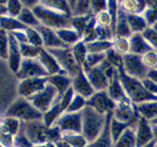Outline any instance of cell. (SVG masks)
Returning a JSON list of instances; mask_svg holds the SVG:
<instances>
[{
	"label": "cell",
	"instance_id": "cell-49",
	"mask_svg": "<svg viewBox=\"0 0 157 147\" xmlns=\"http://www.w3.org/2000/svg\"><path fill=\"white\" fill-rule=\"evenodd\" d=\"M142 35L154 50L157 51V32L156 31L153 30L151 27H148L143 32Z\"/></svg>",
	"mask_w": 157,
	"mask_h": 147
},
{
	"label": "cell",
	"instance_id": "cell-35",
	"mask_svg": "<svg viewBox=\"0 0 157 147\" xmlns=\"http://www.w3.org/2000/svg\"><path fill=\"white\" fill-rule=\"evenodd\" d=\"M93 16H94V14H90L85 16L71 17V27L76 31L81 38L87 24Z\"/></svg>",
	"mask_w": 157,
	"mask_h": 147
},
{
	"label": "cell",
	"instance_id": "cell-54",
	"mask_svg": "<svg viewBox=\"0 0 157 147\" xmlns=\"http://www.w3.org/2000/svg\"><path fill=\"white\" fill-rule=\"evenodd\" d=\"M147 77L157 83V69H150L148 72V74H147Z\"/></svg>",
	"mask_w": 157,
	"mask_h": 147
},
{
	"label": "cell",
	"instance_id": "cell-52",
	"mask_svg": "<svg viewBox=\"0 0 157 147\" xmlns=\"http://www.w3.org/2000/svg\"><path fill=\"white\" fill-rule=\"evenodd\" d=\"M22 8L23 6L21 4V2H9V6H8V10H9V14H10V16L17 18L20 14V12H21Z\"/></svg>",
	"mask_w": 157,
	"mask_h": 147
},
{
	"label": "cell",
	"instance_id": "cell-47",
	"mask_svg": "<svg viewBox=\"0 0 157 147\" xmlns=\"http://www.w3.org/2000/svg\"><path fill=\"white\" fill-rule=\"evenodd\" d=\"M142 59L147 67L150 69L155 68L157 65V51L152 50L142 55Z\"/></svg>",
	"mask_w": 157,
	"mask_h": 147
},
{
	"label": "cell",
	"instance_id": "cell-48",
	"mask_svg": "<svg viewBox=\"0 0 157 147\" xmlns=\"http://www.w3.org/2000/svg\"><path fill=\"white\" fill-rule=\"evenodd\" d=\"M95 20L98 25L102 27H109L111 28V19L108 11H103L94 15Z\"/></svg>",
	"mask_w": 157,
	"mask_h": 147
},
{
	"label": "cell",
	"instance_id": "cell-53",
	"mask_svg": "<svg viewBox=\"0 0 157 147\" xmlns=\"http://www.w3.org/2000/svg\"><path fill=\"white\" fill-rule=\"evenodd\" d=\"M141 81H142L143 84L144 85L145 88L147 90V91L150 92L152 94L156 95L157 96V83L152 81L151 79H150L148 77L144 78Z\"/></svg>",
	"mask_w": 157,
	"mask_h": 147
},
{
	"label": "cell",
	"instance_id": "cell-36",
	"mask_svg": "<svg viewBox=\"0 0 157 147\" xmlns=\"http://www.w3.org/2000/svg\"><path fill=\"white\" fill-rule=\"evenodd\" d=\"M41 4L65 13L71 16V9L68 0H39Z\"/></svg>",
	"mask_w": 157,
	"mask_h": 147
},
{
	"label": "cell",
	"instance_id": "cell-20",
	"mask_svg": "<svg viewBox=\"0 0 157 147\" xmlns=\"http://www.w3.org/2000/svg\"><path fill=\"white\" fill-rule=\"evenodd\" d=\"M38 60L40 61L46 71L49 74V75L56 74L60 73H65L64 70L61 69L60 65L58 64V61L55 58V57L48 51L47 49L42 47L41 50L39 55L38 56ZM66 74V73H65Z\"/></svg>",
	"mask_w": 157,
	"mask_h": 147
},
{
	"label": "cell",
	"instance_id": "cell-61",
	"mask_svg": "<svg viewBox=\"0 0 157 147\" xmlns=\"http://www.w3.org/2000/svg\"><path fill=\"white\" fill-rule=\"evenodd\" d=\"M155 147H157V143H156V146H155Z\"/></svg>",
	"mask_w": 157,
	"mask_h": 147
},
{
	"label": "cell",
	"instance_id": "cell-22",
	"mask_svg": "<svg viewBox=\"0 0 157 147\" xmlns=\"http://www.w3.org/2000/svg\"><path fill=\"white\" fill-rule=\"evenodd\" d=\"M130 41V53L138 55H144L147 52L154 50L150 45L142 33H135L129 38Z\"/></svg>",
	"mask_w": 157,
	"mask_h": 147
},
{
	"label": "cell",
	"instance_id": "cell-33",
	"mask_svg": "<svg viewBox=\"0 0 157 147\" xmlns=\"http://www.w3.org/2000/svg\"><path fill=\"white\" fill-rule=\"evenodd\" d=\"M17 18H18L22 24H24L25 25L27 26V27L35 28L36 27V26L41 24V23L39 22L38 18H36L35 15L34 14L32 9L27 7H24V6H23L21 12H20V14L18 15V16L17 17Z\"/></svg>",
	"mask_w": 157,
	"mask_h": 147
},
{
	"label": "cell",
	"instance_id": "cell-6",
	"mask_svg": "<svg viewBox=\"0 0 157 147\" xmlns=\"http://www.w3.org/2000/svg\"><path fill=\"white\" fill-rule=\"evenodd\" d=\"M45 49L55 57L60 67L67 75L73 78L79 73L81 67L75 60L71 47Z\"/></svg>",
	"mask_w": 157,
	"mask_h": 147
},
{
	"label": "cell",
	"instance_id": "cell-1",
	"mask_svg": "<svg viewBox=\"0 0 157 147\" xmlns=\"http://www.w3.org/2000/svg\"><path fill=\"white\" fill-rule=\"evenodd\" d=\"M107 115L101 114L87 105L81 110V134L88 143L101 134L107 120Z\"/></svg>",
	"mask_w": 157,
	"mask_h": 147
},
{
	"label": "cell",
	"instance_id": "cell-13",
	"mask_svg": "<svg viewBox=\"0 0 157 147\" xmlns=\"http://www.w3.org/2000/svg\"><path fill=\"white\" fill-rule=\"evenodd\" d=\"M53 125L57 126L61 133H81V111L76 113L64 112L58 118Z\"/></svg>",
	"mask_w": 157,
	"mask_h": 147
},
{
	"label": "cell",
	"instance_id": "cell-7",
	"mask_svg": "<svg viewBox=\"0 0 157 147\" xmlns=\"http://www.w3.org/2000/svg\"><path fill=\"white\" fill-rule=\"evenodd\" d=\"M59 95L56 88L48 82L44 89L28 98V100L37 110L44 114L55 104Z\"/></svg>",
	"mask_w": 157,
	"mask_h": 147
},
{
	"label": "cell",
	"instance_id": "cell-42",
	"mask_svg": "<svg viewBox=\"0 0 157 147\" xmlns=\"http://www.w3.org/2000/svg\"><path fill=\"white\" fill-rule=\"evenodd\" d=\"M113 48L117 52L121 54L123 56L130 53V41H129V38L115 37L113 39Z\"/></svg>",
	"mask_w": 157,
	"mask_h": 147
},
{
	"label": "cell",
	"instance_id": "cell-27",
	"mask_svg": "<svg viewBox=\"0 0 157 147\" xmlns=\"http://www.w3.org/2000/svg\"><path fill=\"white\" fill-rule=\"evenodd\" d=\"M118 6L121 9L127 14L143 15L147 6V1H136V0H125L118 1Z\"/></svg>",
	"mask_w": 157,
	"mask_h": 147
},
{
	"label": "cell",
	"instance_id": "cell-5",
	"mask_svg": "<svg viewBox=\"0 0 157 147\" xmlns=\"http://www.w3.org/2000/svg\"><path fill=\"white\" fill-rule=\"evenodd\" d=\"M20 130L33 145H43L48 142V130L42 119L21 122Z\"/></svg>",
	"mask_w": 157,
	"mask_h": 147
},
{
	"label": "cell",
	"instance_id": "cell-9",
	"mask_svg": "<svg viewBox=\"0 0 157 147\" xmlns=\"http://www.w3.org/2000/svg\"><path fill=\"white\" fill-rule=\"evenodd\" d=\"M19 81L30 78L47 77L49 74L40 63L38 58H22L18 72L15 74Z\"/></svg>",
	"mask_w": 157,
	"mask_h": 147
},
{
	"label": "cell",
	"instance_id": "cell-24",
	"mask_svg": "<svg viewBox=\"0 0 157 147\" xmlns=\"http://www.w3.org/2000/svg\"><path fill=\"white\" fill-rule=\"evenodd\" d=\"M132 35H133V32L129 25L127 14L119 8L116 29H115V37L130 38Z\"/></svg>",
	"mask_w": 157,
	"mask_h": 147
},
{
	"label": "cell",
	"instance_id": "cell-23",
	"mask_svg": "<svg viewBox=\"0 0 157 147\" xmlns=\"http://www.w3.org/2000/svg\"><path fill=\"white\" fill-rule=\"evenodd\" d=\"M72 81L73 78L65 73L56 74L48 77V82L54 86L61 95L71 87Z\"/></svg>",
	"mask_w": 157,
	"mask_h": 147
},
{
	"label": "cell",
	"instance_id": "cell-29",
	"mask_svg": "<svg viewBox=\"0 0 157 147\" xmlns=\"http://www.w3.org/2000/svg\"><path fill=\"white\" fill-rule=\"evenodd\" d=\"M55 32L58 38L68 47H71L73 44L81 40L79 34L72 28H64L55 30Z\"/></svg>",
	"mask_w": 157,
	"mask_h": 147
},
{
	"label": "cell",
	"instance_id": "cell-60",
	"mask_svg": "<svg viewBox=\"0 0 157 147\" xmlns=\"http://www.w3.org/2000/svg\"><path fill=\"white\" fill-rule=\"evenodd\" d=\"M155 69H157V65L156 66V67H155Z\"/></svg>",
	"mask_w": 157,
	"mask_h": 147
},
{
	"label": "cell",
	"instance_id": "cell-44",
	"mask_svg": "<svg viewBox=\"0 0 157 147\" xmlns=\"http://www.w3.org/2000/svg\"><path fill=\"white\" fill-rule=\"evenodd\" d=\"M106 59V52L104 53H88L83 66L94 67L99 65ZM82 66V67H83Z\"/></svg>",
	"mask_w": 157,
	"mask_h": 147
},
{
	"label": "cell",
	"instance_id": "cell-15",
	"mask_svg": "<svg viewBox=\"0 0 157 147\" xmlns=\"http://www.w3.org/2000/svg\"><path fill=\"white\" fill-rule=\"evenodd\" d=\"M154 139L152 124L140 116L136 125V147L144 146Z\"/></svg>",
	"mask_w": 157,
	"mask_h": 147
},
{
	"label": "cell",
	"instance_id": "cell-39",
	"mask_svg": "<svg viewBox=\"0 0 157 147\" xmlns=\"http://www.w3.org/2000/svg\"><path fill=\"white\" fill-rule=\"evenodd\" d=\"M96 20H95L94 16H93L87 24V27L81 36V41H84L85 44L98 40L96 31Z\"/></svg>",
	"mask_w": 157,
	"mask_h": 147
},
{
	"label": "cell",
	"instance_id": "cell-17",
	"mask_svg": "<svg viewBox=\"0 0 157 147\" xmlns=\"http://www.w3.org/2000/svg\"><path fill=\"white\" fill-rule=\"evenodd\" d=\"M41 35L43 41V47L44 48H55V47H68L66 45L57 35L54 29L48 28L46 26L39 24L35 27Z\"/></svg>",
	"mask_w": 157,
	"mask_h": 147
},
{
	"label": "cell",
	"instance_id": "cell-37",
	"mask_svg": "<svg viewBox=\"0 0 157 147\" xmlns=\"http://www.w3.org/2000/svg\"><path fill=\"white\" fill-rule=\"evenodd\" d=\"M149 27L157 21V1H147V6L143 13Z\"/></svg>",
	"mask_w": 157,
	"mask_h": 147
},
{
	"label": "cell",
	"instance_id": "cell-43",
	"mask_svg": "<svg viewBox=\"0 0 157 147\" xmlns=\"http://www.w3.org/2000/svg\"><path fill=\"white\" fill-rule=\"evenodd\" d=\"M118 1H107V11L110 14V19H111V30L113 32V38L115 37V29H116V24L117 21L118 16Z\"/></svg>",
	"mask_w": 157,
	"mask_h": 147
},
{
	"label": "cell",
	"instance_id": "cell-11",
	"mask_svg": "<svg viewBox=\"0 0 157 147\" xmlns=\"http://www.w3.org/2000/svg\"><path fill=\"white\" fill-rule=\"evenodd\" d=\"M113 117L122 123L135 125L140 116L137 113L134 104L130 100L117 103L113 111Z\"/></svg>",
	"mask_w": 157,
	"mask_h": 147
},
{
	"label": "cell",
	"instance_id": "cell-38",
	"mask_svg": "<svg viewBox=\"0 0 157 147\" xmlns=\"http://www.w3.org/2000/svg\"><path fill=\"white\" fill-rule=\"evenodd\" d=\"M130 126L132 125L117 120L116 119H114V118L112 116L110 125V131L113 143L117 140V139L120 137V136L122 134L123 132H124L127 127Z\"/></svg>",
	"mask_w": 157,
	"mask_h": 147
},
{
	"label": "cell",
	"instance_id": "cell-46",
	"mask_svg": "<svg viewBox=\"0 0 157 147\" xmlns=\"http://www.w3.org/2000/svg\"><path fill=\"white\" fill-rule=\"evenodd\" d=\"M25 32L29 44L38 47H43L42 38L35 28L27 27L25 28Z\"/></svg>",
	"mask_w": 157,
	"mask_h": 147
},
{
	"label": "cell",
	"instance_id": "cell-58",
	"mask_svg": "<svg viewBox=\"0 0 157 147\" xmlns=\"http://www.w3.org/2000/svg\"><path fill=\"white\" fill-rule=\"evenodd\" d=\"M151 28L153 29V30L156 31V32H157V21L156 23H154V24H153V25L151 26Z\"/></svg>",
	"mask_w": 157,
	"mask_h": 147
},
{
	"label": "cell",
	"instance_id": "cell-12",
	"mask_svg": "<svg viewBox=\"0 0 157 147\" xmlns=\"http://www.w3.org/2000/svg\"><path fill=\"white\" fill-rule=\"evenodd\" d=\"M86 105L104 115L113 112L116 107V104L110 97L107 90L95 92L86 100Z\"/></svg>",
	"mask_w": 157,
	"mask_h": 147
},
{
	"label": "cell",
	"instance_id": "cell-8",
	"mask_svg": "<svg viewBox=\"0 0 157 147\" xmlns=\"http://www.w3.org/2000/svg\"><path fill=\"white\" fill-rule=\"evenodd\" d=\"M123 58V69L126 74L140 81L147 77V74L150 69L145 65L141 55L128 53L124 55Z\"/></svg>",
	"mask_w": 157,
	"mask_h": 147
},
{
	"label": "cell",
	"instance_id": "cell-18",
	"mask_svg": "<svg viewBox=\"0 0 157 147\" xmlns=\"http://www.w3.org/2000/svg\"><path fill=\"white\" fill-rule=\"evenodd\" d=\"M9 64L11 70L16 74L21 65L22 56L21 55L19 42L12 33L9 34Z\"/></svg>",
	"mask_w": 157,
	"mask_h": 147
},
{
	"label": "cell",
	"instance_id": "cell-28",
	"mask_svg": "<svg viewBox=\"0 0 157 147\" xmlns=\"http://www.w3.org/2000/svg\"><path fill=\"white\" fill-rule=\"evenodd\" d=\"M134 105L136 111L141 117H144L150 122L157 118V100L149 101Z\"/></svg>",
	"mask_w": 157,
	"mask_h": 147
},
{
	"label": "cell",
	"instance_id": "cell-32",
	"mask_svg": "<svg viewBox=\"0 0 157 147\" xmlns=\"http://www.w3.org/2000/svg\"><path fill=\"white\" fill-rule=\"evenodd\" d=\"M61 139L72 147H86L88 142L81 133H61Z\"/></svg>",
	"mask_w": 157,
	"mask_h": 147
},
{
	"label": "cell",
	"instance_id": "cell-4",
	"mask_svg": "<svg viewBox=\"0 0 157 147\" xmlns=\"http://www.w3.org/2000/svg\"><path fill=\"white\" fill-rule=\"evenodd\" d=\"M6 115L17 118L21 122L43 119V113L37 110L29 100L21 96H18L12 101Z\"/></svg>",
	"mask_w": 157,
	"mask_h": 147
},
{
	"label": "cell",
	"instance_id": "cell-50",
	"mask_svg": "<svg viewBox=\"0 0 157 147\" xmlns=\"http://www.w3.org/2000/svg\"><path fill=\"white\" fill-rule=\"evenodd\" d=\"M61 139V132L57 126H52L48 127V141L55 143Z\"/></svg>",
	"mask_w": 157,
	"mask_h": 147
},
{
	"label": "cell",
	"instance_id": "cell-10",
	"mask_svg": "<svg viewBox=\"0 0 157 147\" xmlns=\"http://www.w3.org/2000/svg\"><path fill=\"white\" fill-rule=\"evenodd\" d=\"M81 68L88 78L95 91L107 90L110 84V80L105 73L104 61L96 67H87L83 66Z\"/></svg>",
	"mask_w": 157,
	"mask_h": 147
},
{
	"label": "cell",
	"instance_id": "cell-34",
	"mask_svg": "<svg viewBox=\"0 0 157 147\" xmlns=\"http://www.w3.org/2000/svg\"><path fill=\"white\" fill-rule=\"evenodd\" d=\"M71 48L72 53H73V55L76 61L79 64L80 67H82L83 64H84V61H85L86 57L88 54L87 47H86V44L81 40L78 42L73 44L71 47Z\"/></svg>",
	"mask_w": 157,
	"mask_h": 147
},
{
	"label": "cell",
	"instance_id": "cell-2",
	"mask_svg": "<svg viewBox=\"0 0 157 147\" xmlns=\"http://www.w3.org/2000/svg\"><path fill=\"white\" fill-rule=\"evenodd\" d=\"M34 14L42 25L58 30L71 27V16L41 4L39 1L32 9Z\"/></svg>",
	"mask_w": 157,
	"mask_h": 147
},
{
	"label": "cell",
	"instance_id": "cell-41",
	"mask_svg": "<svg viewBox=\"0 0 157 147\" xmlns=\"http://www.w3.org/2000/svg\"><path fill=\"white\" fill-rule=\"evenodd\" d=\"M106 60L112 66L116 67L119 70L123 68V66H124V58H123V55L117 52L113 47L106 51Z\"/></svg>",
	"mask_w": 157,
	"mask_h": 147
},
{
	"label": "cell",
	"instance_id": "cell-57",
	"mask_svg": "<svg viewBox=\"0 0 157 147\" xmlns=\"http://www.w3.org/2000/svg\"><path fill=\"white\" fill-rule=\"evenodd\" d=\"M152 128H153L154 138L157 140V125H153V124H152Z\"/></svg>",
	"mask_w": 157,
	"mask_h": 147
},
{
	"label": "cell",
	"instance_id": "cell-31",
	"mask_svg": "<svg viewBox=\"0 0 157 147\" xmlns=\"http://www.w3.org/2000/svg\"><path fill=\"white\" fill-rule=\"evenodd\" d=\"M113 46V40H96L86 43L88 53H104L112 48Z\"/></svg>",
	"mask_w": 157,
	"mask_h": 147
},
{
	"label": "cell",
	"instance_id": "cell-16",
	"mask_svg": "<svg viewBox=\"0 0 157 147\" xmlns=\"http://www.w3.org/2000/svg\"><path fill=\"white\" fill-rule=\"evenodd\" d=\"M71 87L76 94L83 96L86 100L90 98L96 92L92 87L88 78L83 71L82 68L81 69L79 73L75 77H73Z\"/></svg>",
	"mask_w": 157,
	"mask_h": 147
},
{
	"label": "cell",
	"instance_id": "cell-25",
	"mask_svg": "<svg viewBox=\"0 0 157 147\" xmlns=\"http://www.w3.org/2000/svg\"><path fill=\"white\" fill-rule=\"evenodd\" d=\"M71 17H80L93 14L89 0H68Z\"/></svg>",
	"mask_w": 157,
	"mask_h": 147
},
{
	"label": "cell",
	"instance_id": "cell-14",
	"mask_svg": "<svg viewBox=\"0 0 157 147\" xmlns=\"http://www.w3.org/2000/svg\"><path fill=\"white\" fill-rule=\"evenodd\" d=\"M47 83L48 77L21 80L17 88L18 96L28 99L44 89Z\"/></svg>",
	"mask_w": 157,
	"mask_h": 147
},
{
	"label": "cell",
	"instance_id": "cell-3",
	"mask_svg": "<svg viewBox=\"0 0 157 147\" xmlns=\"http://www.w3.org/2000/svg\"><path fill=\"white\" fill-rule=\"evenodd\" d=\"M119 77L126 94L133 104H138L157 100L156 95L147 91L140 80L127 75L123 68L119 70Z\"/></svg>",
	"mask_w": 157,
	"mask_h": 147
},
{
	"label": "cell",
	"instance_id": "cell-59",
	"mask_svg": "<svg viewBox=\"0 0 157 147\" xmlns=\"http://www.w3.org/2000/svg\"><path fill=\"white\" fill-rule=\"evenodd\" d=\"M150 123L153 124V125H157V118H156L155 119H153V120L150 121Z\"/></svg>",
	"mask_w": 157,
	"mask_h": 147
},
{
	"label": "cell",
	"instance_id": "cell-19",
	"mask_svg": "<svg viewBox=\"0 0 157 147\" xmlns=\"http://www.w3.org/2000/svg\"><path fill=\"white\" fill-rule=\"evenodd\" d=\"M107 91L110 97L114 101L115 104L130 100L127 95L126 94L125 90H124L122 84L121 82L119 71L110 79Z\"/></svg>",
	"mask_w": 157,
	"mask_h": 147
},
{
	"label": "cell",
	"instance_id": "cell-51",
	"mask_svg": "<svg viewBox=\"0 0 157 147\" xmlns=\"http://www.w3.org/2000/svg\"><path fill=\"white\" fill-rule=\"evenodd\" d=\"M90 6L92 12L94 15L103 11L107 10V1L104 0H92L90 1Z\"/></svg>",
	"mask_w": 157,
	"mask_h": 147
},
{
	"label": "cell",
	"instance_id": "cell-55",
	"mask_svg": "<svg viewBox=\"0 0 157 147\" xmlns=\"http://www.w3.org/2000/svg\"><path fill=\"white\" fill-rule=\"evenodd\" d=\"M55 146L56 147H72L68 143H67L65 141H64L61 139H60V140H58V142H55Z\"/></svg>",
	"mask_w": 157,
	"mask_h": 147
},
{
	"label": "cell",
	"instance_id": "cell-30",
	"mask_svg": "<svg viewBox=\"0 0 157 147\" xmlns=\"http://www.w3.org/2000/svg\"><path fill=\"white\" fill-rule=\"evenodd\" d=\"M127 19L133 34L143 33L149 27L147 21L142 15L127 14Z\"/></svg>",
	"mask_w": 157,
	"mask_h": 147
},
{
	"label": "cell",
	"instance_id": "cell-45",
	"mask_svg": "<svg viewBox=\"0 0 157 147\" xmlns=\"http://www.w3.org/2000/svg\"><path fill=\"white\" fill-rule=\"evenodd\" d=\"M86 100H87L85 98L75 93L70 105L68 106L65 112H68V113L81 112L86 107Z\"/></svg>",
	"mask_w": 157,
	"mask_h": 147
},
{
	"label": "cell",
	"instance_id": "cell-26",
	"mask_svg": "<svg viewBox=\"0 0 157 147\" xmlns=\"http://www.w3.org/2000/svg\"><path fill=\"white\" fill-rule=\"evenodd\" d=\"M136 125L127 127L113 143V147H136Z\"/></svg>",
	"mask_w": 157,
	"mask_h": 147
},
{
	"label": "cell",
	"instance_id": "cell-21",
	"mask_svg": "<svg viewBox=\"0 0 157 147\" xmlns=\"http://www.w3.org/2000/svg\"><path fill=\"white\" fill-rule=\"evenodd\" d=\"M113 112L107 113L105 126L101 134L93 142H89L86 147H113V142L112 140L110 131V125Z\"/></svg>",
	"mask_w": 157,
	"mask_h": 147
},
{
	"label": "cell",
	"instance_id": "cell-40",
	"mask_svg": "<svg viewBox=\"0 0 157 147\" xmlns=\"http://www.w3.org/2000/svg\"><path fill=\"white\" fill-rule=\"evenodd\" d=\"M20 51L23 58H37L43 47H38L29 43H19Z\"/></svg>",
	"mask_w": 157,
	"mask_h": 147
},
{
	"label": "cell",
	"instance_id": "cell-56",
	"mask_svg": "<svg viewBox=\"0 0 157 147\" xmlns=\"http://www.w3.org/2000/svg\"><path fill=\"white\" fill-rule=\"evenodd\" d=\"M156 143H157V140L156 139H153L151 142H150L149 143H147V145H145L144 146H143V147H155L156 146Z\"/></svg>",
	"mask_w": 157,
	"mask_h": 147
}]
</instances>
